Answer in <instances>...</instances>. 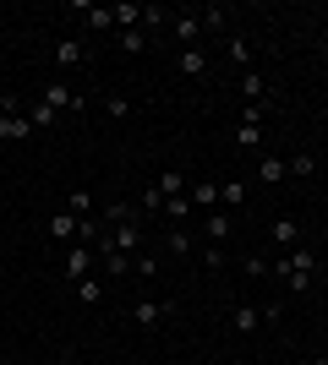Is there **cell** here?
<instances>
[{
	"label": "cell",
	"instance_id": "6da1fadb",
	"mask_svg": "<svg viewBox=\"0 0 328 365\" xmlns=\"http://www.w3.org/2000/svg\"><path fill=\"white\" fill-rule=\"evenodd\" d=\"M28 137H33L28 104L16 93H0V142H28Z\"/></svg>",
	"mask_w": 328,
	"mask_h": 365
},
{
	"label": "cell",
	"instance_id": "7a4b0ae2",
	"mask_svg": "<svg viewBox=\"0 0 328 365\" xmlns=\"http://www.w3.org/2000/svg\"><path fill=\"white\" fill-rule=\"evenodd\" d=\"M126 317L137 322V327H159V322H170V317H175V300H137Z\"/></svg>",
	"mask_w": 328,
	"mask_h": 365
},
{
	"label": "cell",
	"instance_id": "3957f363",
	"mask_svg": "<svg viewBox=\"0 0 328 365\" xmlns=\"http://www.w3.org/2000/svg\"><path fill=\"white\" fill-rule=\"evenodd\" d=\"M94 267H99V251L94 245H71V251H66V278H71V284H77V278H94Z\"/></svg>",
	"mask_w": 328,
	"mask_h": 365
},
{
	"label": "cell",
	"instance_id": "277c9868",
	"mask_svg": "<svg viewBox=\"0 0 328 365\" xmlns=\"http://www.w3.org/2000/svg\"><path fill=\"white\" fill-rule=\"evenodd\" d=\"M71 11L82 16V28H94V33L115 28V11H109V6H94V0H71Z\"/></svg>",
	"mask_w": 328,
	"mask_h": 365
},
{
	"label": "cell",
	"instance_id": "5b68a950",
	"mask_svg": "<svg viewBox=\"0 0 328 365\" xmlns=\"http://www.w3.org/2000/svg\"><path fill=\"white\" fill-rule=\"evenodd\" d=\"M137 218H142V213H137V197H115L104 213H99V224L115 229V224H137Z\"/></svg>",
	"mask_w": 328,
	"mask_h": 365
},
{
	"label": "cell",
	"instance_id": "8992f818",
	"mask_svg": "<svg viewBox=\"0 0 328 365\" xmlns=\"http://www.w3.org/2000/svg\"><path fill=\"white\" fill-rule=\"evenodd\" d=\"M44 104L55 109V115H61V109H88V104H82V93L71 88V82H49V88H44Z\"/></svg>",
	"mask_w": 328,
	"mask_h": 365
},
{
	"label": "cell",
	"instance_id": "52a82bcc",
	"mask_svg": "<svg viewBox=\"0 0 328 365\" xmlns=\"http://www.w3.org/2000/svg\"><path fill=\"white\" fill-rule=\"evenodd\" d=\"M170 33L181 38V49H192L197 38H203V16H197V11H181V16L170 22Z\"/></svg>",
	"mask_w": 328,
	"mask_h": 365
},
{
	"label": "cell",
	"instance_id": "ba28073f",
	"mask_svg": "<svg viewBox=\"0 0 328 365\" xmlns=\"http://www.w3.org/2000/svg\"><path fill=\"white\" fill-rule=\"evenodd\" d=\"M109 245H115L121 257H137V245H142V224H115V229H109Z\"/></svg>",
	"mask_w": 328,
	"mask_h": 365
},
{
	"label": "cell",
	"instance_id": "9c48e42d",
	"mask_svg": "<svg viewBox=\"0 0 328 365\" xmlns=\"http://www.w3.org/2000/svg\"><path fill=\"white\" fill-rule=\"evenodd\" d=\"M175 71H181V76H208V49L203 44L181 49V55H175Z\"/></svg>",
	"mask_w": 328,
	"mask_h": 365
},
{
	"label": "cell",
	"instance_id": "30bf717a",
	"mask_svg": "<svg viewBox=\"0 0 328 365\" xmlns=\"http://www.w3.org/2000/svg\"><path fill=\"white\" fill-rule=\"evenodd\" d=\"M187 202L197 207V213H214V207H219V185H214V180H197V185H187Z\"/></svg>",
	"mask_w": 328,
	"mask_h": 365
},
{
	"label": "cell",
	"instance_id": "8fae6325",
	"mask_svg": "<svg viewBox=\"0 0 328 365\" xmlns=\"http://www.w3.org/2000/svg\"><path fill=\"white\" fill-rule=\"evenodd\" d=\"M247 197H252V185H247V180H224V185H219V207H224V213L247 207Z\"/></svg>",
	"mask_w": 328,
	"mask_h": 365
},
{
	"label": "cell",
	"instance_id": "7c38bea8",
	"mask_svg": "<svg viewBox=\"0 0 328 365\" xmlns=\"http://www.w3.org/2000/svg\"><path fill=\"white\" fill-rule=\"evenodd\" d=\"M268 240H274V245H284V251H290V245H301L296 218H274V224H268Z\"/></svg>",
	"mask_w": 328,
	"mask_h": 365
},
{
	"label": "cell",
	"instance_id": "4fadbf2b",
	"mask_svg": "<svg viewBox=\"0 0 328 365\" xmlns=\"http://www.w3.org/2000/svg\"><path fill=\"white\" fill-rule=\"evenodd\" d=\"M154 191H159L164 202H170V197H187V175H181V169H164V175L154 180Z\"/></svg>",
	"mask_w": 328,
	"mask_h": 365
},
{
	"label": "cell",
	"instance_id": "5bb4252c",
	"mask_svg": "<svg viewBox=\"0 0 328 365\" xmlns=\"http://www.w3.org/2000/svg\"><path fill=\"white\" fill-rule=\"evenodd\" d=\"M230 327H235V333H257V327H263V311H257V305H235Z\"/></svg>",
	"mask_w": 328,
	"mask_h": 365
},
{
	"label": "cell",
	"instance_id": "9a60e30c",
	"mask_svg": "<svg viewBox=\"0 0 328 365\" xmlns=\"http://www.w3.org/2000/svg\"><path fill=\"white\" fill-rule=\"evenodd\" d=\"M49 240H66V245H77V218L66 213V207H61L55 218H49Z\"/></svg>",
	"mask_w": 328,
	"mask_h": 365
},
{
	"label": "cell",
	"instance_id": "2e32d148",
	"mask_svg": "<svg viewBox=\"0 0 328 365\" xmlns=\"http://www.w3.org/2000/svg\"><path fill=\"white\" fill-rule=\"evenodd\" d=\"M284 175H290V164H284V158H274V153H263V164H257V180H263V185H279Z\"/></svg>",
	"mask_w": 328,
	"mask_h": 365
},
{
	"label": "cell",
	"instance_id": "e0dca14e",
	"mask_svg": "<svg viewBox=\"0 0 328 365\" xmlns=\"http://www.w3.org/2000/svg\"><path fill=\"white\" fill-rule=\"evenodd\" d=\"M197 16H203V33H219V38L230 33V6H208V11H197Z\"/></svg>",
	"mask_w": 328,
	"mask_h": 365
},
{
	"label": "cell",
	"instance_id": "ac0fdd59",
	"mask_svg": "<svg viewBox=\"0 0 328 365\" xmlns=\"http://www.w3.org/2000/svg\"><path fill=\"white\" fill-rule=\"evenodd\" d=\"M224 55H230L235 66H247V71H252V44H247V38H241V33H235V28L224 33Z\"/></svg>",
	"mask_w": 328,
	"mask_h": 365
},
{
	"label": "cell",
	"instance_id": "d6986e66",
	"mask_svg": "<svg viewBox=\"0 0 328 365\" xmlns=\"http://www.w3.org/2000/svg\"><path fill=\"white\" fill-rule=\"evenodd\" d=\"M241 93H247V104H263V98H268V82L257 71H241Z\"/></svg>",
	"mask_w": 328,
	"mask_h": 365
},
{
	"label": "cell",
	"instance_id": "ffe728a7",
	"mask_svg": "<svg viewBox=\"0 0 328 365\" xmlns=\"http://www.w3.org/2000/svg\"><path fill=\"white\" fill-rule=\"evenodd\" d=\"M164 245H170V257H192V229H187V224H175L170 235H164Z\"/></svg>",
	"mask_w": 328,
	"mask_h": 365
},
{
	"label": "cell",
	"instance_id": "44dd1931",
	"mask_svg": "<svg viewBox=\"0 0 328 365\" xmlns=\"http://www.w3.org/2000/svg\"><path fill=\"white\" fill-rule=\"evenodd\" d=\"M241 273H247V278H268V273H274V257H263V251H247Z\"/></svg>",
	"mask_w": 328,
	"mask_h": 365
},
{
	"label": "cell",
	"instance_id": "7402d4cb",
	"mask_svg": "<svg viewBox=\"0 0 328 365\" xmlns=\"http://www.w3.org/2000/svg\"><path fill=\"white\" fill-rule=\"evenodd\" d=\"M230 229H235V213H224V207H214V213H208V240H224Z\"/></svg>",
	"mask_w": 328,
	"mask_h": 365
},
{
	"label": "cell",
	"instance_id": "603a6c76",
	"mask_svg": "<svg viewBox=\"0 0 328 365\" xmlns=\"http://www.w3.org/2000/svg\"><path fill=\"white\" fill-rule=\"evenodd\" d=\"M77 300L82 305H99V300H104V278H77Z\"/></svg>",
	"mask_w": 328,
	"mask_h": 365
},
{
	"label": "cell",
	"instance_id": "cb8c5ba5",
	"mask_svg": "<svg viewBox=\"0 0 328 365\" xmlns=\"http://www.w3.org/2000/svg\"><path fill=\"white\" fill-rule=\"evenodd\" d=\"M235 148H263V125L241 120V125H235Z\"/></svg>",
	"mask_w": 328,
	"mask_h": 365
},
{
	"label": "cell",
	"instance_id": "d4e9b609",
	"mask_svg": "<svg viewBox=\"0 0 328 365\" xmlns=\"http://www.w3.org/2000/svg\"><path fill=\"white\" fill-rule=\"evenodd\" d=\"M284 164H290L296 180H312V175H317V158H312V153H296V158H284Z\"/></svg>",
	"mask_w": 328,
	"mask_h": 365
},
{
	"label": "cell",
	"instance_id": "484cf974",
	"mask_svg": "<svg viewBox=\"0 0 328 365\" xmlns=\"http://www.w3.org/2000/svg\"><path fill=\"white\" fill-rule=\"evenodd\" d=\"M66 213L71 218H94V197H88V191H71V197H66Z\"/></svg>",
	"mask_w": 328,
	"mask_h": 365
},
{
	"label": "cell",
	"instance_id": "4316f807",
	"mask_svg": "<svg viewBox=\"0 0 328 365\" xmlns=\"http://www.w3.org/2000/svg\"><path fill=\"white\" fill-rule=\"evenodd\" d=\"M82 61V44L77 38H61V44H55V66H77Z\"/></svg>",
	"mask_w": 328,
	"mask_h": 365
},
{
	"label": "cell",
	"instance_id": "83f0119b",
	"mask_svg": "<svg viewBox=\"0 0 328 365\" xmlns=\"http://www.w3.org/2000/svg\"><path fill=\"white\" fill-rule=\"evenodd\" d=\"M131 273L137 278H159V257L154 251H137V257H131Z\"/></svg>",
	"mask_w": 328,
	"mask_h": 365
},
{
	"label": "cell",
	"instance_id": "f1b7e54d",
	"mask_svg": "<svg viewBox=\"0 0 328 365\" xmlns=\"http://www.w3.org/2000/svg\"><path fill=\"white\" fill-rule=\"evenodd\" d=\"M28 120H33V131H44V125H55V109L39 98V104H28Z\"/></svg>",
	"mask_w": 328,
	"mask_h": 365
},
{
	"label": "cell",
	"instance_id": "f546056e",
	"mask_svg": "<svg viewBox=\"0 0 328 365\" xmlns=\"http://www.w3.org/2000/svg\"><path fill=\"white\" fill-rule=\"evenodd\" d=\"M187 213H192L187 197H170V202H164V218H170V224H187Z\"/></svg>",
	"mask_w": 328,
	"mask_h": 365
},
{
	"label": "cell",
	"instance_id": "4dcf8cb0",
	"mask_svg": "<svg viewBox=\"0 0 328 365\" xmlns=\"http://www.w3.org/2000/svg\"><path fill=\"white\" fill-rule=\"evenodd\" d=\"M121 49H126V55H142V49H148V33H142V28L121 33Z\"/></svg>",
	"mask_w": 328,
	"mask_h": 365
},
{
	"label": "cell",
	"instance_id": "1f68e13d",
	"mask_svg": "<svg viewBox=\"0 0 328 365\" xmlns=\"http://www.w3.org/2000/svg\"><path fill=\"white\" fill-rule=\"evenodd\" d=\"M104 115H109V120H126V115H131V104H126L121 93H109V98H104Z\"/></svg>",
	"mask_w": 328,
	"mask_h": 365
},
{
	"label": "cell",
	"instance_id": "d6a6232c",
	"mask_svg": "<svg viewBox=\"0 0 328 365\" xmlns=\"http://www.w3.org/2000/svg\"><path fill=\"white\" fill-rule=\"evenodd\" d=\"M164 16H170L164 6H142V33H148V28H164Z\"/></svg>",
	"mask_w": 328,
	"mask_h": 365
},
{
	"label": "cell",
	"instance_id": "836d02e7",
	"mask_svg": "<svg viewBox=\"0 0 328 365\" xmlns=\"http://www.w3.org/2000/svg\"><path fill=\"white\" fill-rule=\"evenodd\" d=\"M307 365H328V354H312V360H307Z\"/></svg>",
	"mask_w": 328,
	"mask_h": 365
},
{
	"label": "cell",
	"instance_id": "e575fe53",
	"mask_svg": "<svg viewBox=\"0 0 328 365\" xmlns=\"http://www.w3.org/2000/svg\"><path fill=\"white\" fill-rule=\"evenodd\" d=\"M77 365H82V360H77Z\"/></svg>",
	"mask_w": 328,
	"mask_h": 365
}]
</instances>
